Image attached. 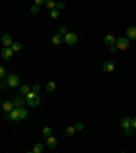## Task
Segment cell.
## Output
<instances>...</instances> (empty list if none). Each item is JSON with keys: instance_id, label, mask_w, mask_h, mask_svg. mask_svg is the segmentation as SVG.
<instances>
[{"instance_id": "6da1fadb", "label": "cell", "mask_w": 136, "mask_h": 153, "mask_svg": "<svg viewBox=\"0 0 136 153\" xmlns=\"http://www.w3.org/2000/svg\"><path fill=\"white\" fill-rule=\"evenodd\" d=\"M117 47V49L118 51H125L127 48H129V45H131V43H129L128 38H125V37H120V38L116 40V44H114Z\"/></svg>"}, {"instance_id": "7a4b0ae2", "label": "cell", "mask_w": 136, "mask_h": 153, "mask_svg": "<svg viewBox=\"0 0 136 153\" xmlns=\"http://www.w3.org/2000/svg\"><path fill=\"white\" fill-rule=\"evenodd\" d=\"M6 81H7V85L10 88H16L18 85H19V77H18V75H15V74L8 75Z\"/></svg>"}, {"instance_id": "3957f363", "label": "cell", "mask_w": 136, "mask_h": 153, "mask_svg": "<svg viewBox=\"0 0 136 153\" xmlns=\"http://www.w3.org/2000/svg\"><path fill=\"white\" fill-rule=\"evenodd\" d=\"M6 120H14V122H18L20 120V114H19V108H14V110L10 112V114L6 116Z\"/></svg>"}, {"instance_id": "277c9868", "label": "cell", "mask_w": 136, "mask_h": 153, "mask_svg": "<svg viewBox=\"0 0 136 153\" xmlns=\"http://www.w3.org/2000/svg\"><path fill=\"white\" fill-rule=\"evenodd\" d=\"M64 43H67L68 45H75V44L78 43V36L75 34V33H67L64 36Z\"/></svg>"}, {"instance_id": "5b68a950", "label": "cell", "mask_w": 136, "mask_h": 153, "mask_svg": "<svg viewBox=\"0 0 136 153\" xmlns=\"http://www.w3.org/2000/svg\"><path fill=\"white\" fill-rule=\"evenodd\" d=\"M12 56H14V51H12L11 48L4 47L3 49H1V58H3L4 60H11Z\"/></svg>"}, {"instance_id": "8992f818", "label": "cell", "mask_w": 136, "mask_h": 153, "mask_svg": "<svg viewBox=\"0 0 136 153\" xmlns=\"http://www.w3.org/2000/svg\"><path fill=\"white\" fill-rule=\"evenodd\" d=\"M14 108H15V107H14V102H12L11 100H7V101H4L3 104H1V110H3L6 114H10Z\"/></svg>"}, {"instance_id": "52a82bcc", "label": "cell", "mask_w": 136, "mask_h": 153, "mask_svg": "<svg viewBox=\"0 0 136 153\" xmlns=\"http://www.w3.org/2000/svg\"><path fill=\"white\" fill-rule=\"evenodd\" d=\"M39 102H41V97H39L38 94H35L34 97L27 98V100H26V104H27V105H30V107H37Z\"/></svg>"}, {"instance_id": "ba28073f", "label": "cell", "mask_w": 136, "mask_h": 153, "mask_svg": "<svg viewBox=\"0 0 136 153\" xmlns=\"http://www.w3.org/2000/svg\"><path fill=\"white\" fill-rule=\"evenodd\" d=\"M12 43H14V41H12V38H11V36L10 34H3L1 36V44H3L6 48H10L12 45Z\"/></svg>"}, {"instance_id": "9c48e42d", "label": "cell", "mask_w": 136, "mask_h": 153, "mask_svg": "<svg viewBox=\"0 0 136 153\" xmlns=\"http://www.w3.org/2000/svg\"><path fill=\"white\" fill-rule=\"evenodd\" d=\"M14 107L15 108H22V105H23L25 102H26V97H22V96H16L15 98H14Z\"/></svg>"}, {"instance_id": "30bf717a", "label": "cell", "mask_w": 136, "mask_h": 153, "mask_svg": "<svg viewBox=\"0 0 136 153\" xmlns=\"http://www.w3.org/2000/svg\"><path fill=\"white\" fill-rule=\"evenodd\" d=\"M114 67H116V63L114 62H105L102 64V70L105 71V73H112L114 70Z\"/></svg>"}, {"instance_id": "8fae6325", "label": "cell", "mask_w": 136, "mask_h": 153, "mask_svg": "<svg viewBox=\"0 0 136 153\" xmlns=\"http://www.w3.org/2000/svg\"><path fill=\"white\" fill-rule=\"evenodd\" d=\"M116 40L117 38L113 34H108V36H105V38H104V43H105L106 45L110 48V47H113V45L116 44Z\"/></svg>"}, {"instance_id": "7c38bea8", "label": "cell", "mask_w": 136, "mask_h": 153, "mask_svg": "<svg viewBox=\"0 0 136 153\" xmlns=\"http://www.w3.org/2000/svg\"><path fill=\"white\" fill-rule=\"evenodd\" d=\"M125 34H127V38L128 40H136V28L135 26H131L125 30Z\"/></svg>"}, {"instance_id": "4fadbf2b", "label": "cell", "mask_w": 136, "mask_h": 153, "mask_svg": "<svg viewBox=\"0 0 136 153\" xmlns=\"http://www.w3.org/2000/svg\"><path fill=\"white\" fill-rule=\"evenodd\" d=\"M47 146L49 149H54V148L57 146V138L52 137V135L49 138H47Z\"/></svg>"}, {"instance_id": "5bb4252c", "label": "cell", "mask_w": 136, "mask_h": 153, "mask_svg": "<svg viewBox=\"0 0 136 153\" xmlns=\"http://www.w3.org/2000/svg\"><path fill=\"white\" fill-rule=\"evenodd\" d=\"M52 41H53L54 45H60V44L64 43V37H63L60 33H57V34H54L53 37H52Z\"/></svg>"}, {"instance_id": "9a60e30c", "label": "cell", "mask_w": 136, "mask_h": 153, "mask_svg": "<svg viewBox=\"0 0 136 153\" xmlns=\"http://www.w3.org/2000/svg\"><path fill=\"white\" fill-rule=\"evenodd\" d=\"M120 126H121V129H123V130L129 129V127H131V118H128V116H125V118L123 119V120H121Z\"/></svg>"}, {"instance_id": "2e32d148", "label": "cell", "mask_w": 136, "mask_h": 153, "mask_svg": "<svg viewBox=\"0 0 136 153\" xmlns=\"http://www.w3.org/2000/svg\"><path fill=\"white\" fill-rule=\"evenodd\" d=\"M44 148H45V146H44V144H41V142H37V144L34 145V149H33V152H34V153H42L44 152Z\"/></svg>"}, {"instance_id": "e0dca14e", "label": "cell", "mask_w": 136, "mask_h": 153, "mask_svg": "<svg viewBox=\"0 0 136 153\" xmlns=\"http://www.w3.org/2000/svg\"><path fill=\"white\" fill-rule=\"evenodd\" d=\"M75 131H76V130H75L74 126H68V127L66 129V131H64V134H66L67 137H72V135L75 134Z\"/></svg>"}, {"instance_id": "ac0fdd59", "label": "cell", "mask_w": 136, "mask_h": 153, "mask_svg": "<svg viewBox=\"0 0 136 153\" xmlns=\"http://www.w3.org/2000/svg\"><path fill=\"white\" fill-rule=\"evenodd\" d=\"M10 48H11L14 52H18V51H20V49H22V44H20L19 41H14V43H12V45Z\"/></svg>"}, {"instance_id": "d6986e66", "label": "cell", "mask_w": 136, "mask_h": 153, "mask_svg": "<svg viewBox=\"0 0 136 153\" xmlns=\"http://www.w3.org/2000/svg\"><path fill=\"white\" fill-rule=\"evenodd\" d=\"M42 135L45 138H49L52 135V127H49V126H47V127H44L42 129Z\"/></svg>"}, {"instance_id": "ffe728a7", "label": "cell", "mask_w": 136, "mask_h": 153, "mask_svg": "<svg viewBox=\"0 0 136 153\" xmlns=\"http://www.w3.org/2000/svg\"><path fill=\"white\" fill-rule=\"evenodd\" d=\"M30 90H31V88L29 86V85H23V86L19 89V93H20V96H26Z\"/></svg>"}, {"instance_id": "44dd1931", "label": "cell", "mask_w": 136, "mask_h": 153, "mask_svg": "<svg viewBox=\"0 0 136 153\" xmlns=\"http://www.w3.org/2000/svg\"><path fill=\"white\" fill-rule=\"evenodd\" d=\"M45 6L52 11V10L56 8V1H53V0H47V1H45Z\"/></svg>"}, {"instance_id": "7402d4cb", "label": "cell", "mask_w": 136, "mask_h": 153, "mask_svg": "<svg viewBox=\"0 0 136 153\" xmlns=\"http://www.w3.org/2000/svg\"><path fill=\"white\" fill-rule=\"evenodd\" d=\"M54 89H56V83H54L53 81H49V82L47 83V92H53Z\"/></svg>"}, {"instance_id": "603a6c76", "label": "cell", "mask_w": 136, "mask_h": 153, "mask_svg": "<svg viewBox=\"0 0 136 153\" xmlns=\"http://www.w3.org/2000/svg\"><path fill=\"white\" fill-rule=\"evenodd\" d=\"M49 15H51L52 19H57L58 16H60V11H57V10L54 8V10H52V11L49 12Z\"/></svg>"}, {"instance_id": "cb8c5ba5", "label": "cell", "mask_w": 136, "mask_h": 153, "mask_svg": "<svg viewBox=\"0 0 136 153\" xmlns=\"http://www.w3.org/2000/svg\"><path fill=\"white\" fill-rule=\"evenodd\" d=\"M19 114H20V120H23V119L27 116V111L22 107V108H19Z\"/></svg>"}, {"instance_id": "d4e9b609", "label": "cell", "mask_w": 136, "mask_h": 153, "mask_svg": "<svg viewBox=\"0 0 136 153\" xmlns=\"http://www.w3.org/2000/svg\"><path fill=\"white\" fill-rule=\"evenodd\" d=\"M30 12H31V14H38V12H39L38 6H35V4H33V6L30 7Z\"/></svg>"}, {"instance_id": "484cf974", "label": "cell", "mask_w": 136, "mask_h": 153, "mask_svg": "<svg viewBox=\"0 0 136 153\" xmlns=\"http://www.w3.org/2000/svg\"><path fill=\"white\" fill-rule=\"evenodd\" d=\"M74 127H75V130H76V131H82V130L85 129V125L79 122V123H76V125H75Z\"/></svg>"}, {"instance_id": "4316f807", "label": "cell", "mask_w": 136, "mask_h": 153, "mask_svg": "<svg viewBox=\"0 0 136 153\" xmlns=\"http://www.w3.org/2000/svg\"><path fill=\"white\" fill-rule=\"evenodd\" d=\"M124 133H125V135H128V137H131V135H133V129H132V127H129V129L124 130Z\"/></svg>"}, {"instance_id": "83f0119b", "label": "cell", "mask_w": 136, "mask_h": 153, "mask_svg": "<svg viewBox=\"0 0 136 153\" xmlns=\"http://www.w3.org/2000/svg\"><path fill=\"white\" fill-rule=\"evenodd\" d=\"M63 8H64V3H63V1H57V3H56V10L60 11V10H63Z\"/></svg>"}, {"instance_id": "f1b7e54d", "label": "cell", "mask_w": 136, "mask_h": 153, "mask_svg": "<svg viewBox=\"0 0 136 153\" xmlns=\"http://www.w3.org/2000/svg\"><path fill=\"white\" fill-rule=\"evenodd\" d=\"M7 86H8V85H7V81H1V82H0V89H1V90H4V89H6Z\"/></svg>"}, {"instance_id": "f546056e", "label": "cell", "mask_w": 136, "mask_h": 153, "mask_svg": "<svg viewBox=\"0 0 136 153\" xmlns=\"http://www.w3.org/2000/svg\"><path fill=\"white\" fill-rule=\"evenodd\" d=\"M4 75H6V70H4V67L0 66V79H3Z\"/></svg>"}, {"instance_id": "4dcf8cb0", "label": "cell", "mask_w": 136, "mask_h": 153, "mask_svg": "<svg viewBox=\"0 0 136 153\" xmlns=\"http://www.w3.org/2000/svg\"><path fill=\"white\" fill-rule=\"evenodd\" d=\"M131 127H132L133 130L136 129V118H131Z\"/></svg>"}, {"instance_id": "1f68e13d", "label": "cell", "mask_w": 136, "mask_h": 153, "mask_svg": "<svg viewBox=\"0 0 136 153\" xmlns=\"http://www.w3.org/2000/svg\"><path fill=\"white\" fill-rule=\"evenodd\" d=\"M39 89H41V86H39V85H34V86L31 88V90H33V92H35V93H38V92H39Z\"/></svg>"}, {"instance_id": "d6a6232c", "label": "cell", "mask_w": 136, "mask_h": 153, "mask_svg": "<svg viewBox=\"0 0 136 153\" xmlns=\"http://www.w3.org/2000/svg\"><path fill=\"white\" fill-rule=\"evenodd\" d=\"M67 33H68V31H67V29L64 28V26H61V28H60V34H67Z\"/></svg>"}, {"instance_id": "836d02e7", "label": "cell", "mask_w": 136, "mask_h": 153, "mask_svg": "<svg viewBox=\"0 0 136 153\" xmlns=\"http://www.w3.org/2000/svg\"><path fill=\"white\" fill-rule=\"evenodd\" d=\"M35 6H41V4H45V1L44 0H35Z\"/></svg>"}, {"instance_id": "e575fe53", "label": "cell", "mask_w": 136, "mask_h": 153, "mask_svg": "<svg viewBox=\"0 0 136 153\" xmlns=\"http://www.w3.org/2000/svg\"><path fill=\"white\" fill-rule=\"evenodd\" d=\"M117 51H118V49H117L116 45H113V47H110V52H112V53H114V52H117Z\"/></svg>"}, {"instance_id": "d590c367", "label": "cell", "mask_w": 136, "mask_h": 153, "mask_svg": "<svg viewBox=\"0 0 136 153\" xmlns=\"http://www.w3.org/2000/svg\"><path fill=\"white\" fill-rule=\"evenodd\" d=\"M26 153H34V152H33V150H29V152H26Z\"/></svg>"}, {"instance_id": "8d00e7d4", "label": "cell", "mask_w": 136, "mask_h": 153, "mask_svg": "<svg viewBox=\"0 0 136 153\" xmlns=\"http://www.w3.org/2000/svg\"><path fill=\"white\" fill-rule=\"evenodd\" d=\"M121 153H127V152H121Z\"/></svg>"}]
</instances>
